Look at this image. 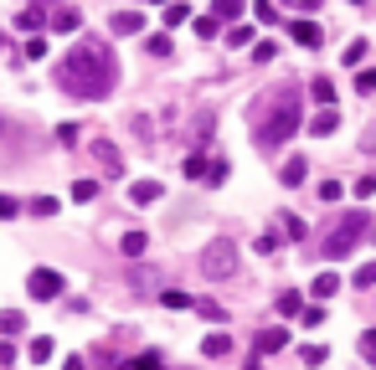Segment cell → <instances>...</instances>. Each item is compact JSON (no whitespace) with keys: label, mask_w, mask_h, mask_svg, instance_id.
I'll return each instance as SVG.
<instances>
[{"label":"cell","mask_w":376,"mask_h":370,"mask_svg":"<svg viewBox=\"0 0 376 370\" xmlns=\"http://www.w3.org/2000/svg\"><path fill=\"white\" fill-rule=\"evenodd\" d=\"M57 83H62V92H72V98H88V103L109 98L113 83H119L113 47L98 42V36H83V42H77L68 57L57 62Z\"/></svg>","instance_id":"obj_1"},{"label":"cell","mask_w":376,"mask_h":370,"mask_svg":"<svg viewBox=\"0 0 376 370\" xmlns=\"http://www.w3.org/2000/svg\"><path fill=\"white\" fill-rule=\"evenodd\" d=\"M304 124V108H299V88H279L274 98L258 108V124H253V144L258 150H279L299 134Z\"/></svg>","instance_id":"obj_2"},{"label":"cell","mask_w":376,"mask_h":370,"mask_svg":"<svg viewBox=\"0 0 376 370\" xmlns=\"http://www.w3.org/2000/svg\"><path fill=\"white\" fill-rule=\"evenodd\" d=\"M366 227H371V221H366V211H351L345 221H335V232L325 236V257H330V262H340V257L361 242V236H366Z\"/></svg>","instance_id":"obj_3"},{"label":"cell","mask_w":376,"mask_h":370,"mask_svg":"<svg viewBox=\"0 0 376 370\" xmlns=\"http://www.w3.org/2000/svg\"><path fill=\"white\" fill-rule=\"evenodd\" d=\"M201 273L206 278H232V273H237V247H232V242H212L201 252Z\"/></svg>","instance_id":"obj_4"},{"label":"cell","mask_w":376,"mask_h":370,"mask_svg":"<svg viewBox=\"0 0 376 370\" xmlns=\"http://www.w3.org/2000/svg\"><path fill=\"white\" fill-rule=\"evenodd\" d=\"M62 288H68V283H62V273H57V268H36V273H31V283H26V293L42 298V303H52V298H62Z\"/></svg>","instance_id":"obj_5"},{"label":"cell","mask_w":376,"mask_h":370,"mask_svg":"<svg viewBox=\"0 0 376 370\" xmlns=\"http://www.w3.org/2000/svg\"><path fill=\"white\" fill-rule=\"evenodd\" d=\"M160 195H165L160 180H134V185H129V206H155Z\"/></svg>","instance_id":"obj_6"},{"label":"cell","mask_w":376,"mask_h":370,"mask_svg":"<svg viewBox=\"0 0 376 370\" xmlns=\"http://www.w3.org/2000/svg\"><path fill=\"white\" fill-rule=\"evenodd\" d=\"M109 31H113V36H134V31H145V16H139V10H113V16H109Z\"/></svg>","instance_id":"obj_7"},{"label":"cell","mask_w":376,"mask_h":370,"mask_svg":"<svg viewBox=\"0 0 376 370\" xmlns=\"http://www.w3.org/2000/svg\"><path fill=\"white\" fill-rule=\"evenodd\" d=\"M93 160L109 170V175H124V160H119V150H113L109 139H93Z\"/></svg>","instance_id":"obj_8"},{"label":"cell","mask_w":376,"mask_h":370,"mask_svg":"<svg viewBox=\"0 0 376 370\" xmlns=\"http://www.w3.org/2000/svg\"><path fill=\"white\" fill-rule=\"evenodd\" d=\"M335 129H340V113H335V108H320L315 118H309V134H315V139H330Z\"/></svg>","instance_id":"obj_9"},{"label":"cell","mask_w":376,"mask_h":370,"mask_svg":"<svg viewBox=\"0 0 376 370\" xmlns=\"http://www.w3.org/2000/svg\"><path fill=\"white\" fill-rule=\"evenodd\" d=\"M289 345V329H258V355H279Z\"/></svg>","instance_id":"obj_10"},{"label":"cell","mask_w":376,"mask_h":370,"mask_svg":"<svg viewBox=\"0 0 376 370\" xmlns=\"http://www.w3.org/2000/svg\"><path fill=\"white\" fill-rule=\"evenodd\" d=\"M289 36H294V42H299V47H309V51H315L320 42H325V36H320V26H315V21H294V26H289Z\"/></svg>","instance_id":"obj_11"},{"label":"cell","mask_w":376,"mask_h":370,"mask_svg":"<svg viewBox=\"0 0 376 370\" xmlns=\"http://www.w3.org/2000/svg\"><path fill=\"white\" fill-rule=\"evenodd\" d=\"M77 26H83V16H77L72 6H57V10H52V31L68 36V31H77Z\"/></svg>","instance_id":"obj_12"},{"label":"cell","mask_w":376,"mask_h":370,"mask_svg":"<svg viewBox=\"0 0 376 370\" xmlns=\"http://www.w3.org/2000/svg\"><path fill=\"white\" fill-rule=\"evenodd\" d=\"M227 350H232V335H222V329H217V335H206V339H201V355H206V360H222Z\"/></svg>","instance_id":"obj_13"},{"label":"cell","mask_w":376,"mask_h":370,"mask_svg":"<svg viewBox=\"0 0 376 370\" xmlns=\"http://www.w3.org/2000/svg\"><path fill=\"white\" fill-rule=\"evenodd\" d=\"M309 293H315V298H335V293H340V273H320L315 283H309Z\"/></svg>","instance_id":"obj_14"},{"label":"cell","mask_w":376,"mask_h":370,"mask_svg":"<svg viewBox=\"0 0 376 370\" xmlns=\"http://www.w3.org/2000/svg\"><path fill=\"white\" fill-rule=\"evenodd\" d=\"M309 92H315L320 108H335V83L330 77H309Z\"/></svg>","instance_id":"obj_15"},{"label":"cell","mask_w":376,"mask_h":370,"mask_svg":"<svg viewBox=\"0 0 376 370\" xmlns=\"http://www.w3.org/2000/svg\"><path fill=\"white\" fill-rule=\"evenodd\" d=\"M304 175H309V165H304V160H283V170H279V180L289 185V191H294V185H304Z\"/></svg>","instance_id":"obj_16"},{"label":"cell","mask_w":376,"mask_h":370,"mask_svg":"<svg viewBox=\"0 0 376 370\" xmlns=\"http://www.w3.org/2000/svg\"><path fill=\"white\" fill-rule=\"evenodd\" d=\"M212 16H217V21H227V26H237V16H242V0H212Z\"/></svg>","instance_id":"obj_17"},{"label":"cell","mask_w":376,"mask_h":370,"mask_svg":"<svg viewBox=\"0 0 376 370\" xmlns=\"http://www.w3.org/2000/svg\"><path fill=\"white\" fill-rule=\"evenodd\" d=\"M145 247H150V236H145V232H124L119 252H124V257H145Z\"/></svg>","instance_id":"obj_18"},{"label":"cell","mask_w":376,"mask_h":370,"mask_svg":"<svg viewBox=\"0 0 376 370\" xmlns=\"http://www.w3.org/2000/svg\"><path fill=\"white\" fill-rule=\"evenodd\" d=\"M119 370H160V355H155V350H145V355H134V360H124Z\"/></svg>","instance_id":"obj_19"},{"label":"cell","mask_w":376,"mask_h":370,"mask_svg":"<svg viewBox=\"0 0 376 370\" xmlns=\"http://www.w3.org/2000/svg\"><path fill=\"white\" fill-rule=\"evenodd\" d=\"M21 329H26V319L16 309H0V335H21Z\"/></svg>","instance_id":"obj_20"},{"label":"cell","mask_w":376,"mask_h":370,"mask_svg":"<svg viewBox=\"0 0 376 370\" xmlns=\"http://www.w3.org/2000/svg\"><path fill=\"white\" fill-rule=\"evenodd\" d=\"M191 21V6L186 0H175V6H165V26H186Z\"/></svg>","instance_id":"obj_21"},{"label":"cell","mask_w":376,"mask_h":370,"mask_svg":"<svg viewBox=\"0 0 376 370\" xmlns=\"http://www.w3.org/2000/svg\"><path fill=\"white\" fill-rule=\"evenodd\" d=\"M160 303H165V309H191L196 298H191V293H180V288H165V293H160Z\"/></svg>","instance_id":"obj_22"},{"label":"cell","mask_w":376,"mask_h":370,"mask_svg":"<svg viewBox=\"0 0 376 370\" xmlns=\"http://www.w3.org/2000/svg\"><path fill=\"white\" fill-rule=\"evenodd\" d=\"M227 175H232V170H227V160H206V175H201V180H206V185H222Z\"/></svg>","instance_id":"obj_23"},{"label":"cell","mask_w":376,"mask_h":370,"mask_svg":"<svg viewBox=\"0 0 376 370\" xmlns=\"http://www.w3.org/2000/svg\"><path fill=\"white\" fill-rule=\"evenodd\" d=\"M145 47H150V57H171V31H155Z\"/></svg>","instance_id":"obj_24"},{"label":"cell","mask_w":376,"mask_h":370,"mask_svg":"<svg viewBox=\"0 0 376 370\" xmlns=\"http://www.w3.org/2000/svg\"><path fill=\"white\" fill-rule=\"evenodd\" d=\"M253 16L263 26H279V6H268V0H253Z\"/></svg>","instance_id":"obj_25"},{"label":"cell","mask_w":376,"mask_h":370,"mask_svg":"<svg viewBox=\"0 0 376 370\" xmlns=\"http://www.w3.org/2000/svg\"><path fill=\"white\" fill-rule=\"evenodd\" d=\"M180 170H186V180H201L206 175V154H186V165H180Z\"/></svg>","instance_id":"obj_26"},{"label":"cell","mask_w":376,"mask_h":370,"mask_svg":"<svg viewBox=\"0 0 376 370\" xmlns=\"http://www.w3.org/2000/svg\"><path fill=\"white\" fill-rule=\"evenodd\" d=\"M299 309H304V293H294V288L279 293V314H299Z\"/></svg>","instance_id":"obj_27"},{"label":"cell","mask_w":376,"mask_h":370,"mask_svg":"<svg viewBox=\"0 0 376 370\" xmlns=\"http://www.w3.org/2000/svg\"><path fill=\"white\" fill-rule=\"evenodd\" d=\"M98 195V180H72V201H93Z\"/></svg>","instance_id":"obj_28"},{"label":"cell","mask_w":376,"mask_h":370,"mask_svg":"<svg viewBox=\"0 0 376 370\" xmlns=\"http://www.w3.org/2000/svg\"><path fill=\"white\" fill-rule=\"evenodd\" d=\"M16 26H21V31H36V26H42V10H36V6H26L21 16H16Z\"/></svg>","instance_id":"obj_29"},{"label":"cell","mask_w":376,"mask_h":370,"mask_svg":"<svg viewBox=\"0 0 376 370\" xmlns=\"http://www.w3.org/2000/svg\"><path fill=\"white\" fill-rule=\"evenodd\" d=\"M26 355H31L36 365H42V360H52V339H47V335H42V339H31V350H26Z\"/></svg>","instance_id":"obj_30"},{"label":"cell","mask_w":376,"mask_h":370,"mask_svg":"<svg viewBox=\"0 0 376 370\" xmlns=\"http://www.w3.org/2000/svg\"><path fill=\"white\" fill-rule=\"evenodd\" d=\"M217 26H222L217 16H196V36H201V42H212V36H217Z\"/></svg>","instance_id":"obj_31"},{"label":"cell","mask_w":376,"mask_h":370,"mask_svg":"<svg viewBox=\"0 0 376 370\" xmlns=\"http://www.w3.org/2000/svg\"><path fill=\"white\" fill-rule=\"evenodd\" d=\"M356 288H376V262H361L356 268Z\"/></svg>","instance_id":"obj_32"},{"label":"cell","mask_w":376,"mask_h":370,"mask_svg":"<svg viewBox=\"0 0 376 370\" xmlns=\"http://www.w3.org/2000/svg\"><path fill=\"white\" fill-rule=\"evenodd\" d=\"M31 211H36V216H57V195H36Z\"/></svg>","instance_id":"obj_33"},{"label":"cell","mask_w":376,"mask_h":370,"mask_svg":"<svg viewBox=\"0 0 376 370\" xmlns=\"http://www.w3.org/2000/svg\"><path fill=\"white\" fill-rule=\"evenodd\" d=\"M361 62H366V42H351L345 47V67H361Z\"/></svg>","instance_id":"obj_34"},{"label":"cell","mask_w":376,"mask_h":370,"mask_svg":"<svg viewBox=\"0 0 376 370\" xmlns=\"http://www.w3.org/2000/svg\"><path fill=\"white\" fill-rule=\"evenodd\" d=\"M361 360L376 365V329H366V335H361Z\"/></svg>","instance_id":"obj_35"},{"label":"cell","mask_w":376,"mask_h":370,"mask_svg":"<svg viewBox=\"0 0 376 370\" xmlns=\"http://www.w3.org/2000/svg\"><path fill=\"white\" fill-rule=\"evenodd\" d=\"M248 42H253L248 26H232V31H227V47H248Z\"/></svg>","instance_id":"obj_36"},{"label":"cell","mask_w":376,"mask_h":370,"mask_svg":"<svg viewBox=\"0 0 376 370\" xmlns=\"http://www.w3.org/2000/svg\"><path fill=\"white\" fill-rule=\"evenodd\" d=\"M258 252L274 257V252H279V232H263V236H258Z\"/></svg>","instance_id":"obj_37"},{"label":"cell","mask_w":376,"mask_h":370,"mask_svg":"<svg viewBox=\"0 0 376 370\" xmlns=\"http://www.w3.org/2000/svg\"><path fill=\"white\" fill-rule=\"evenodd\" d=\"M16 211H21V201H16V195H6V191H0V221H10Z\"/></svg>","instance_id":"obj_38"},{"label":"cell","mask_w":376,"mask_h":370,"mask_svg":"<svg viewBox=\"0 0 376 370\" xmlns=\"http://www.w3.org/2000/svg\"><path fill=\"white\" fill-rule=\"evenodd\" d=\"M356 92H376V72H371V67L356 72Z\"/></svg>","instance_id":"obj_39"},{"label":"cell","mask_w":376,"mask_h":370,"mask_svg":"<svg viewBox=\"0 0 376 370\" xmlns=\"http://www.w3.org/2000/svg\"><path fill=\"white\" fill-rule=\"evenodd\" d=\"M26 57L42 62V57H47V36H31V42H26Z\"/></svg>","instance_id":"obj_40"},{"label":"cell","mask_w":376,"mask_h":370,"mask_svg":"<svg viewBox=\"0 0 376 370\" xmlns=\"http://www.w3.org/2000/svg\"><path fill=\"white\" fill-rule=\"evenodd\" d=\"M325 355H330L325 345H304V365H325Z\"/></svg>","instance_id":"obj_41"},{"label":"cell","mask_w":376,"mask_h":370,"mask_svg":"<svg viewBox=\"0 0 376 370\" xmlns=\"http://www.w3.org/2000/svg\"><path fill=\"white\" fill-rule=\"evenodd\" d=\"M320 195H325V201H340L345 185H340V180H325V185H320Z\"/></svg>","instance_id":"obj_42"},{"label":"cell","mask_w":376,"mask_h":370,"mask_svg":"<svg viewBox=\"0 0 376 370\" xmlns=\"http://www.w3.org/2000/svg\"><path fill=\"white\" fill-rule=\"evenodd\" d=\"M283 232H289L294 242H304V221H299V216H283Z\"/></svg>","instance_id":"obj_43"},{"label":"cell","mask_w":376,"mask_h":370,"mask_svg":"<svg viewBox=\"0 0 376 370\" xmlns=\"http://www.w3.org/2000/svg\"><path fill=\"white\" fill-rule=\"evenodd\" d=\"M253 57H258V62H274V57H279V47H274V42H258V47H253Z\"/></svg>","instance_id":"obj_44"},{"label":"cell","mask_w":376,"mask_h":370,"mask_svg":"<svg viewBox=\"0 0 376 370\" xmlns=\"http://www.w3.org/2000/svg\"><path fill=\"white\" fill-rule=\"evenodd\" d=\"M356 195H361V201H366V195H376V175H361V180H356Z\"/></svg>","instance_id":"obj_45"},{"label":"cell","mask_w":376,"mask_h":370,"mask_svg":"<svg viewBox=\"0 0 376 370\" xmlns=\"http://www.w3.org/2000/svg\"><path fill=\"white\" fill-rule=\"evenodd\" d=\"M304 314V324H325V309H320V303H309V309H299Z\"/></svg>","instance_id":"obj_46"},{"label":"cell","mask_w":376,"mask_h":370,"mask_svg":"<svg viewBox=\"0 0 376 370\" xmlns=\"http://www.w3.org/2000/svg\"><path fill=\"white\" fill-rule=\"evenodd\" d=\"M57 139L62 144H77V124H57Z\"/></svg>","instance_id":"obj_47"},{"label":"cell","mask_w":376,"mask_h":370,"mask_svg":"<svg viewBox=\"0 0 376 370\" xmlns=\"http://www.w3.org/2000/svg\"><path fill=\"white\" fill-rule=\"evenodd\" d=\"M62 370H88V360H83V355H68V360H62Z\"/></svg>","instance_id":"obj_48"},{"label":"cell","mask_w":376,"mask_h":370,"mask_svg":"<svg viewBox=\"0 0 376 370\" xmlns=\"http://www.w3.org/2000/svg\"><path fill=\"white\" fill-rule=\"evenodd\" d=\"M16 360V350H10V339H0V365H10Z\"/></svg>","instance_id":"obj_49"},{"label":"cell","mask_w":376,"mask_h":370,"mask_svg":"<svg viewBox=\"0 0 376 370\" xmlns=\"http://www.w3.org/2000/svg\"><path fill=\"white\" fill-rule=\"evenodd\" d=\"M294 6H299V10H320L325 0H294Z\"/></svg>","instance_id":"obj_50"},{"label":"cell","mask_w":376,"mask_h":370,"mask_svg":"<svg viewBox=\"0 0 376 370\" xmlns=\"http://www.w3.org/2000/svg\"><path fill=\"white\" fill-rule=\"evenodd\" d=\"M248 370H263V355H258V360H253V365H248Z\"/></svg>","instance_id":"obj_51"},{"label":"cell","mask_w":376,"mask_h":370,"mask_svg":"<svg viewBox=\"0 0 376 370\" xmlns=\"http://www.w3.org/2000/svg\"><path fill=\"white\" fill-rule=\"evenodd\" d=\"M150 6H175V0H150Z\"/></svg>","instance_id":"obj_52"},{"label":"cell","mask_w":376,"mask_h":370,"mask_svg":"<svg viewBox=\"0 0 376 370\" xmlns=\"http://www.w3.org/2000/svg\"><path fill=\"white\" fill-rule=\"evenodd\" d=\"M351 6H366V0H351Z\"/></svg>","instance_id":"obj_53"}]
</instances>
